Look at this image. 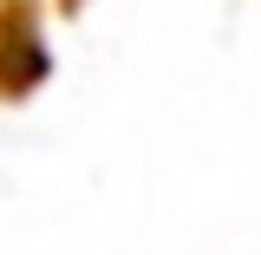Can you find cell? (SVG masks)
Here are the masks:
<instances>
[{
    "label": "cell",
    "mask_w": 261,
    "mask_h": 255,
    "mask_svg": "<svg viewBox=\"0 0 261 255\" xmlns=\"http://www.w3.org/2000/svg\"><path fill=\"white\" fill-rule=\"evenodd\" d=\"M59 7H85V0H59Z\"/></svg>",
    "instance_id": "2"
},
{
    "label": "cell",
    "mask_w": 261,
    "mask_h": 255,
    "mask_svg": "<svg viewBox=\"0 0 261 255\" xmlns=\"http://www.w3.org/2000/svg\"><path fill=\"white\" fill-rule=\"evenodd\" d=\"M53 72L46 33H39V0H0V98H27Z\"/></svg>",
    "instance_id": "1"
}]
</instances>
